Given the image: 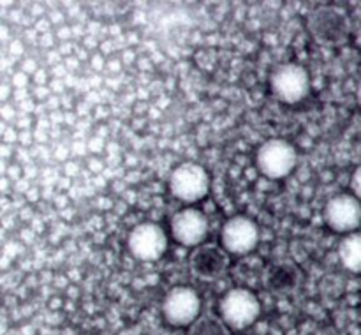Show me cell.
I'll list each match as a JSON object with an SVG mask.
<instances>
[{
  "instance_id": "52a82bcc",
  "label": "cell",
  "mask_w": 361,
  "mask_h": 335,
  "mask_svg": "<svg viewBox=\"0 0 361 335\" xmlns=\"http://www.w3.org/2000/svg\"><path fill=\"white\" fill-rule=\"evenodd\" d=\"M171 236L183 247H200L210 233V222L203 210L196 207H187L176 212L171 217Z\"/></svg>"
},
{
  "instance_id": "60d3db41",
  "label": "cell",
  "mask_w": 361,
  "mask_h": 335,
  "mask_svg": "<svg viewBox=\"0 0 361 335\" xmlns=\"http://www.w3.org/2000/svg\"><path fill=\"white\" fill-rule=\"evenodd\" d=\"M30 189L32 187H30V183H28L27 178H21V180H18V182H14V190H18V193L27 194Z\"/></svg>"
},
{
  "instance_id": "1f68e13d",
  "label": "cell",
  "mask_w": 361,
  "mask_h": 335,
  "mask_svg": "<svg viewBox=\"0 0 361 335\" xmlns=\"http://www.w3.org/2000/svg\"><path fill=\"white\" fill-rule=\"evenodd\" d=\"M49 25H51V21H49L48 18H37V21H35L34 28L39 32V35H42V34H48V32H49Z\"/></svg>"
},
{
  "instance_id": "8992f818",
  "label": "cell",
  "mask_w": 361,
  "mask_h": 335,
  "mask_svg": "<svg viewBox=\"0 0 361 335\" xmlns=\"http://www.w3.org/2000/svg\"><path fill=\"white\" fill-rule=\"evenodd\" d=\"M127 249L140 261H157L168 250V235L155 222H140L130 229Z\"/></svg>"
},
{
  "instance_id": "4dcf8cb0",
  "label": "cell",
  "mask_w": 361,
  "mask_h": 335,
  "mask_svg": "<svg viewBox=\"0 0 361 335\" xmlns=\"http://www.w3.org/2000/svg\"><path fill=\"white\" fill-rule=\"evenodd\" d=\"M90 62H92V69L97 71V73L106 67V60H104V55H102V53H94Z\"/></svg>"
},
{
  "instance_id": "9a60e30c",
  "label": "cell",
  "mask_w": 361,
  "mask_h": 335,
  "mask_svg": "<svg viewBox=\"0 0 361 335\" xmlns=\"http://www.w3.org/2000/svg\"><path fill=\"white\" fill-rule=\"evenodd\" d=\"M6 176H7V178L13 180V182H18V180L23 178V166L16 164V162H13V164L7 166Z\"/></svg>"
},
{
  "instance_id": "f546056e",
  "label": "cell",
  "mask_w": 361,
  "mask_h": 335,
  "mask_svg": "<svg viewBox=\"0 0 361 335\" xmlns=\"http://www.w3.org/2000/svg\"><path fill=\"white\" fill-rule=\"evenodd\" d=\"M88 150H92L94 154H101V152L104 150V140L99 136H94L88 141Z\"/></svg>"
},
{
  "instance_id": "680465c9",
  "label": "cell",
  "mask_w": 361,
  "mask_h": 335,
  "mask_svg": "<svg viewBox=\"0 0 361 335\" xmlns=\"http://www.w3.org/2000/svg\"><path fill=\"white\" fill-rule=\"evenodd\" d=\"M356 99H358V104H360V108H361V81H360V85H358V90H356Z\"/></svg>"
},
{
  "instance_id": "11a10c76",
  "label": "cell",
  "mask_w": 361,
  "mask_h": 335,
  "mask_svg": "<svg viewBox=\"0 0 361 335\" xmlns=\"http://www.w3.org/2000/svg\"><path fill=\"white\" fill-rule=\"evenodd\" d=\"M102 53H109L111 51V48H113V42L111 41H106V42H102Z\"/></svg>"
},
{
  "instance_id": "bcb514c9",
  "label": "cell",
  "mask_w": 361,
  "mask_h": 335,
  "mask_svg": "<svg viewBox=\"0 0 361 335\" xmlns=\"http://www.w3.org/2000/svg\"><path fill=\"white\" fill-rule=\"evenodd\" d=\"M66 123H67V126H76V123H78V113L66 111Z\"/></svg>"
},
{
  "instance_id": "7c38bea8",
  "label": "cell",
  "mask_w": 361,
  "mask_h": 335,
  "mask_svg": "<svg viewBox=\"0 0 361 335\" xmlns=\"http://www.w3.org/2000/svg\"><path fill=\"white\" fill-rule=\"evenodd\" d=\"M231 328L222 321L221 316L203 314L189 327V335H231Z\"/></svg>"
},
{
  "instance_id": "ffe728a7",
  "label": "cell",
  "mask_w": 361,
  "mask_h": 335,
  "mask_svg": "<svg viewBox=\"0 0 361 335\" xmlns=\"http://www.w3.org/2000/svg\"><path fill=\"white\" fill-rule=\"evenodd\" d=\"M32 80H34L35 87H48L49 81H51V80H49V74H48V71H46V69H39L37 73L32 76Z\"/></svg>"
},
{
  "instance_id": "8fae6325",
  "label": "cell",
  "mask_w": 361,
  "mask_h": 335,
  "mask_svg": "<svg viewBox=\"0 0 361 335\" xmlns=\"http://www.w3.org/2000/svg\"><path fill=\"white\" fill-rule=\"evenodd\" d=\"M338 260L345 270L361 274V231L345 235L338 243Z\"/></svg>"
},
{
  "instance_id": "816d5d0a",
  "label": "cell",
  "mask_w": 361,
  "mask_h": 335,
  "mask_svg": "<svg viewBox=\"0 0 361 335\" xmlns=\"http://www.w3.org/2000/svg\"><path fill=\"white\" fill-rule=\"evenodd\" d=\"M88 81H90V87H92V90H95V88L99 87V85L102 83V80L99 76H92V78H88Z\"/></svg>"
},
{
  "instance_id": "836d02e7",
  "label": "cell",
  "mask_w": 361,
  "mask_h": 335,
  "mask_svg": "<svg viewBox=\"0 0 361 335\" xmlns=\"http://www.w3.org/2000/svg\"><path fill=\"white\" fill-rule=\"evenodd\" d=\"M49 95H51V90H49V87H35L34 88V97L37 99V101H48Z\"/></svg>"
},
{
  "instance_id": "484cf974",
  "label": "cell",
  "mask_w": 361,
  "mask_h": 335,
  "mask_svg": "<svg viewBox=\"0 0 361 335\" xmlns=\"http://www.w3.org/2000/svg\"><path fill=\"white\" fill-rule=\"evenodd\" d=\"M49 73H51V78H55V80H66L67 76H69V69L66 67V63H59V66L51 67L49 69Z\"/></svg>"
},
{
  "instance_id": "f35d334b",
  "label": "cell",
  "mask_w": 361,
  "mask_h": 335,
  "mask_svg": "<svg viewBox=\"0 0 361 335\" xmlns=\"http://www.w3.org/2000/svg\"><path fill=\"white\" fill-rule=\"evenodd\" d=\"M63 171H66V176H76L78 171H80V166H78V162H73V161H67L66 166H63Z\"/></svg>"
},
{
  "instance_id": "8d00e7d4",
  "label": "cell",
  "mask_w": 361,
  "mask_h": 335,
  "mask_svg": "<svg viewBox=\"0 0 361 335\" xmlns=\"http://www.w3.org/2000/svg\"><path fill=\"white\" fill-rule=\"evenodd\" d=\"M53 42H55V37H53L51 32H48V34H42L41 37H39V44H41L42 48H48V51L49 49H53Z\"/></svg>"
},
{
  "instance_id": "ab89813d",
  "label": "cell",
  "mask_w": 361,
  "mask_h": 335,
  "mask_svg": "<svg viewBox=\"0 0 361 335\" xmlns=\"http://www.w3.org/2000/svg\"><path fill=\"white\" fill-rule=\"evenodd\" d=\"M63 63H66V67L69 69V73H74V71L80 69V60L76 59V55L63 59Z\"/></svg>"
},
{
  "instance_id": "d4e9b609",
  "label": "cell",
  "mask_w": 361,
  "mask_h": 335,
  "mask_svg": "<svg viewBox=\"0 0 361 335\" xmlns=\"http://www.w3.org/2000/svg\"><path fill=\"white\" fill-rule=\"evenodd\" d=\"M39 69H41V67L37 66V62H35L34 59H25L23 62H21V69L20 71L27 73L28 76H34V74L37 73Z\"/></svg>"
},
{
  "instance_id": "7dc6e473",
  "label": "cell",
  "mask_w": 361,
  "mask_h": 335,
  "mask_svg": "<svg viewBox=\"0 0 361 335\" xmlns=\"http://www.w3.org/2000/svg\"><path fill=\"white\" fill-rule=\"evenodd\" d=\"M11 154H16V150H14V148H11V145L4 143L2 145V157H4V161H7Z\"/></svg>"
},
{
  "instance_id": "c3c4849f",
  "label": "cell",
  "mask_w": 361,
  "mask_h": 335,
  "mask_svg": "<svg viewBox=\"0 0 361 335\" xmlns=\"http://www.w3.org/2000/svg\"><path fill=\"white\" fill-rule=\"evenodd\" d=\"M106 67H108V69L111 71V73H118V71L122 69V66H120L118 60H109V62L106 63Z\"/></svg>"
},
{
  "instance_id": "7bdbcfd3",
  "label": "cell",
  "mask_w": 361,
  "mask_h": 335,
  "mask_svg": "<svg viewBox=\"0 0 361 335\" xmlns=\"http://www.w3.org/2000/svg\"><path fill=\"white\" fill-rule=\"evenodd\" d=\"M48 20L51 21V23L60 25V27H62L63 20H66V18H63V14L59 13V11H51V13H49V16H48Z\"/></svg>"
},
{
  "instance_id": "d6986e66",
  "label": "cell",
  "mask_w": 361,
  "mask_h": 335,
  "mask_svg": "<svg viewBox=\"0 0 361 335\" xmlns=\"http://www.w3.org/2000/svg\"><path fill=\"white\" fill-rule=\"evenodd\" d=\"M48 87H49V90H51V94L60 95V97H62V95H66L67 85L63 80H55V78H51V81H49Z\"/></svg>"
},
{
  "instance_id": "f6af8a7d",
  "label": "cell",
  "mask_w": 361,
  "mask_h": 335,
  "mask_svg": "<svg viewBox=\"0 0 361 335\" xmlns=\"http://www.w3.org/2000/svg\"><path fill=\"white\" fill-rule=\"evenodd\" d=\"M35 175H37V168H34L32 164L23 166V178H34Z\"/></svg>"
},
{
  "instance_id": "74e56055",
  "label": "cell",
  "mask_w": 361,
  "mask_h": 335,
  "mask_svg": "<svg viewBox=\"0 0 361 335\" xmlns=\"http://www.w3.org/2000/svg\"><path fill=\"white\" fill-rule=\"evenodd\" d=\"M34 140H35V145H39V143H48V140H49L48 130L39 129V127H35V129H34Z\"/></svg>"
},
{
  "instance_id": "e575fe53",
  "label": "cell",
  "mask_w": 361,
  "mask_h": 335,
  "mask_svg": "<svg viewBox=\"0 0 361 335\" xmlns=\"http://www.w3.org/2000/svg\"><path fill=\"white\" fill-rule=\"evenodd\" d=\"M74 49H76V46H74L73 42H71V41H67V42H60L59 51H60V55L63 56V59H67V56H73V51H74Z\"/></svg>"
},
{
  "instance_id": "3957f363",
  "label": "cell",
  "mask_w": 361,
  "mask_h": 335,
  "mask_svg": "<svg viewBox=\"0 0 361 335\" xmlns=\"http://www.w3.org/2000/svg\"><path fill=\"white\" fill-rule=\"evenodd\" d=\"M296 161H298L296 148L281 138L264 141L256 155L257 169L271 180H281L291 175L293 169L296 168Z\"/></svg>"
},
{
  "instance_id": "d590c367",
  "label": "cell",
  "mask_w": 361,
  "mask_h": 335,
  "mask_svg": "<svg viewBox=\"0 0 361 335\" xmlns=\"http://www.w3.org/2000/svg\"><path fill=\"white\" fill-rule=\"evenodd\" d=\"M13 92H14L13 85L7 83V81H4L2 87H0V99H2V101H4V104H6L7 99H9L11 95H13Z\"/></svg>"
},
{
  "instance_id": "cb8c5ba5",
  "label": "cell",
  "mask_w": 361,
  "mask_h": 335,
  "mask_svg": "<svg viewBox=\"0 0 361 335\" xmlns=\"http://www.w3.org/2000/svg\"><path fill=\"white\" fill-rule=\"evenodd\" d=\"M23 53H25V46L20 39H14V41H11V44H9L11 59H18V56H21Z\"/></svg>"
},
{
  "instance_id": "ba28073f",
  "label": "cell",
  "mask_w": 361,
  "mask_h": 335,
  "mask_svg": "<svg viewBox=\"0 0 361 335\" xmlns=\"http://www.w3.org/2000/svg\"><path fill=\"white\" fill-rule=\"evenodd\" d=\"M221 243L228 254L245 256L252 252L259 243V228L247 215H235L222 226Z\"/></svg>"
},
{
  "instance_id": "91938a15",
  "label": "cell",
  "mask_w": 361,
  "mask_h": 335,
  "mask_svg": "<svg viewBox=\"0 0 361 335\" xmlns=\"http://www.w3.org/2000/svg\"><path fill=\"white\" fill-rule=\"evenodd\" d=\"M2 39H4V41L7 39V27H6V25H2Z\"/></svg>"
},
{
  "instance_id": "44dd1931",
  "label": "cell",
  "mask_w": 361,
  "mask_h": 335,
  "mask_svg": "<svg viewBox=\"0 0 361 335\" xmlns=\"http://www.w3.org/2000/svg\"><path fill=\"white\" fill-rule=\"evenodd\" d=\"M18 143L21 145L23 148L32 147L35 143L34 140V130H20V138H18Z\"/></svg>"
},
{
  "instance_id": "db71d44e",
  "label": "cell",
  "mask_w": 361,
  "mask_h": 335,
  "mask_svg": "<svg viewBox=\"0 0 361 335\" xmlns=\"http://www.w3.org/2000/svg\"><path fill=\"white\" fill-rule=\"evenodd\" d=\"M95 44H97V41H95L94 35H85V46H88V48H94Z\"/></svg>"
},
{
  "instance_id": "b9f144b4",
  "label": "cell",
  "mask_w": 361,
  "mask_h": 335,
  "mask_svg": "<svg viewBox=\"0 0 361 335\" xmlns=\"http://www.w3.org/2000/svg\"><path fill=\"white\" fill-rule=\"evenodd\" d=\"M13 97H14V101H16L18 104H20V102H23V101H27V99H30V94H28L27 88H23V90H14L13 92Z\"/></svg>"
},
{
  "instance_id": "603a6c76",
  "label": "cell",
  "mask_w": 361,
  "mask_h": 335,
  "mask_svg": "<svg viewBox=\"0 0 361 335\" xmlns=\"http://www.w3.org/2000/svg\"><path fill=\"white\" fill-rule=\"evenodd\" d=\"M71 154L73 155H85L88 150V143H85V140H74L73 143H71Z\"/></svg>"
},
{
  "instance_id": "7a4b0ae2",
  "label": "cell",
  "mask_w": 361,
  "mask_h": 335,
  "mask_svg": "<svg viewBox=\"0 0 361 335\" xmlns=\"http://www.w3.org/2000/svg\"><path fill=\"white\" fill-rule=\"evenodd\" d=\"M169 193L182 203H197L210 193V175L197 162H182L169 175Z\"/></svg>"
},
{
  "instance_id": "9c48e42d",
  "label": "cell",
  "mask_w": 361,
  "mask_h": 335,
  "mask_svg": "<svg viewBox=\"0 0 361 335\" xmlns=\"http://www.w3.org/2000/svg\"><path fill=\"white\" fill-rule=\"evenodd\" d=\"M324 222L335 233L358 231L361 226V201L353 193H341L330 197L324 207Z\"/></svg>"
},
{
  "instance_id": "5b68a950",
  "label": "cell",
  "mask_w": 361,
  "mask_h": 335,
  "mask_svg": "<svg viewBox=\"0 0 361 335\" xmlns=\"http://www.w3.org/2000/svg\"><path fill=\"white\" fill-rule=\"evenodd\" d=\"M162 316L171 327H190L201 316V296L190 286H175L162 300Z\"/></svg>"
},
{
  "instance_id": "681fc988",
  "label": "cell",
  "mask_w": 361,
  "mask_h": 335,
  "mask_svg": "<svg viewBox=\"0 0 361 335\" xmlns=\"http://www.w3.org/2000/svg\"><path fill=\"white\" fill-rule=\"evenodd\" d=\"M90 104H87V102H80L78 104V116H83V115H88L90 113V108H88Z\"/></svg>"
},
{
  "instance_id": "277c9868",
  "label": "cell",
  "mask_w": 361,
  "mask_h": 335,
  "mask_svg": "<svg viewBox=\"0 0 361 335\" xmlns=\"http://www.w3.org/2000/svg\"><path fill=\"white\" fill-rule=\"evenodd\" d=\"M270 88L281 102L296 104L310 94V76L300 63H282L271 73Z\"/></svg>"
},
{
  "instance_id": "5bb4252c",
  "label": "cell",
  "mask_w": 361,
  "mask_h": 335,
  "mask_svg": "<svg viewBox=\"0 0 361 335\" xmlns=\"http://www.w3.org/2000/svg\"><path fill=\"white\" fill-rule=\"evenodd\" d=\"M0 115H2V120L6 123H11V122L14 123V122H16V118H18V115H20V113L14 109V106L4 104L2 108H0Z\"/></svg>"
},
{
  "instance_id": "d6a6232c",
  "label": "cell",
  "mask_w": 361,
  "mask_h": 335,
  "mask_svg": "<svg viewBox=\"0 0 361 335\" xmlns=\"http://www.w3.org/2000/svg\"><path fill=\"white\" fill-rule=\"evenodd\" d=\"M44 104H46V108L49 109V111H56V109H60V106H62V97H60V95L51 94V95H49L48 101L44 102Z\"/></svg>"
},
{
  "instance_id": "4316f807",
  "label": "cell",
  "mask_w": 361,
  "mask_h": 335,
  "mask_svg": "<svg viewBox=\"0 0 361 335\" xmlns=\"http://www.w3.org/2000/svg\"><path fill=\"white\" fill-rule=\"evenodd\" d=\"M63 56L60 55L59 49H49V51H46V63H48L49 67H55L59 66V63H62L60 60H62Z\"/></svg>"
},
{
  "instance_id": "9f6ffc18",
  "label": "cell",
  "mask_w": 361,
  "mask_h": 335,
  "mask_svg": "<svg viewBox=\"0 0 361 335\" xmlns=\"http://www.w3.org/2000/svg\"><path fill=\"white\" fill-rule=\"evenodd\" d=\"M73 35H76V37H81V35H83V28L73 27Z\"/></svg>"
},
{
  "instance_id": "6f0895ef",
  "label": "cell",
  "mask_w": 361,
  "mask_h": 335,
  "mask_svg": "<svg viewBox=\"0 0 361 335\" xmlns=\"http://www.w3.org/2000/svg\"><path fill=\"white\" fill-rule=\"evenodd\" d=\"M32 13H34V14H42V13H44V7H39V6H35L34 9H32Z\"/></svg>"
},
{
  "instance_id": "83f0119b",
  "label": "cell",
  "mask_w": 361,
  "mask_h": 335,
  "mask_svg": "<svg viewBox=\"0 0 361 335\" xmlns=\"http://www.w3.org/2000/svg\"><path fill=\"white\" fill-rule=\"evenodd\" d=\"M71 37H73V27H71V25H62V27H59V30H56V39H60V42L71 41Z\"/></svg>"
},
{
  "instance_id": "f1b7e54d",
  "label": "cell",
  "mask_w": 361,
  "mask_h": 335,
  "mask_svg": "<svg viewBox=\"0 0 361 335\" xmlns=\"http://www.w3.org/2000/svg\"><path fill=\"white\" fill-rule=\"evenodd\" d=\"M71 155V148H67L66 145H59V147L53 150V157L60 162H67V157Z\"/></svg>"
},
{
  "instance_id": "f907efd6",
  "label": "cell",
  "mask_w": 361,
  "mask_h": 335,
  "mask_svg": "<svg viewBox=\"0 0 361 335\" xmlns=\"http://www.w3.org/2000/svg\"><path fill=\"white\" fill-rule=\"evenodd\" d=\"M25 197H27L28 201H37L39 200V190L35 189V187H32V189L28 190L27 194H25Z\"/></svg>"
},
{
  "instance_id": "ee69618b",
  "label": "cell",
  "mask_w": 361,
  "mask_h": 335,
  "mask_svg": "<svg viewBox=\"0 0 361 335\" xmlns=\"http://www.w3.org/2000/svg\"><path fill=\"white\" fill-rule=\"evenodd\" d=\"M88 168H90L94 173L104 171V164H102V161H97V159H90V162H88Z\"/></svg>"
},
{
  "instance_id": "2e32d148",
  "label": "cell",
  "mask_w": 361,
  "mask_h": 335,
  "mask_svg": "<svg viewBox=\"0 0 361 335\" xmlns=\"http://www.w3.org/2000/svg\"><path fill=\"white\" fill-rule=\"evenodd\" d=\"M351 190L356 197L361 201V166L355 169L351 176Z\"/></svg>"
},
{
  "instance_id": "e0dca14e",
  "label": "cell",
  "mask_w": 361,
  "mask_h": 335,
  "mask_svg": "<svg viewBox=\"0 0 361 335\" xmlns=\"http://www.w3.org/2000/svg\"><path fill=\"white\" fill-rule=\"evenodd\" d=\"M18 138H20V130L14 129V126H9L6 129V133L2 134V141L6 145H11L13 147L14 143H18Z\"/></svg>"
},
{
  "instance_id": "f5cc1de1",
  "label": "cell",
  "mask_w": 361,
  "mask_h": 335,
  "mask_svg": "<svg viewBox=\"0 0 361 335\" xmlns=\"http://www.w3.org/2000/svg\"><path fill=\"white\" fill-rule=\"evenodd\" d=\"M74 51H76V59L80 60V62H81V60H85V59H87V56H88L87 49H83V48H76V49H74Z\"/></svg>"
},
{
  "instance_id": "ac0fdd59",
  "label": "cell",
  "mask_w": 361,
  "mask_h": 335,
  "mask_svg": "<svg viewBox=\"0 0 361 335\" xmlns=\"http://www.w3.org/2000/svg\"><path fill=\"white\" fill-rule=\"evenodd\" d=\"M32 123H34L32 115H23V113H20L16 118V122H14V126H16L18 130H30Z\"/></svg>"
},
{
  "instance_id": "30bf717a",
  "label": "cell",
  "mask_w": 361,
  "mask_h": 335,
  "mask_svg": "<svg viewBox=\"0 0 361 335\" xmlns=\"http://www.w3.org/2000/svg\"><path fill=\"white\" fill-rule=\"evenodd\" d=\"M190 274L200 281H215L229 268V256L224 247L203 243L196 247L189 257Z\"/></svg>"
},
{
  "instance_id": "6da1fadb",
  "label": "cell",
  "mask_w": 361,
  "mask_h": 335,
  "mask_svg": "<svg viewBox=\"0 0 361 335\" xmlns=\"http://www.w3.org/2000/svg\"><path fill=\"white\" fill-rule=\"evenodd\" d=\"M219 314L231 330H245L259 317V298L250 289L233 288L221 298Z\"/></svg>"
},
{
  "instance_id": "4fadbf2b",
  "label": "cell",
  "mask_w": 361,
  "mask_h": 335,
  "mask_svg": "<svg viewBox=\"0 0 361 335\" xmlns=\"http://www.w3.org/2000/svg\"><path fill=\"white\" fill-rule=\"evenodd\" d=\"M28 81H30V78H28V74L23 73V71L13 73V76H11V85H13L14 90H23V88H27Z\"/></svg>"
},
{
  "instance_id": "7402d4cb",
  "label": "cell",
  "mask_w": 361,
  "mask_h": 335,
  "mask_svg": "<svg viewBox=\"0 0 361 335\" xmlns=\"http://www.w3.org/2000/svg\"><path fill=\"white\" fill-rule=\"evenodd\" d=\"M35 108H37V104H35L34 99H27V101L18 104V113H23V115H34Z\"/></svg>"
}]
</instances>
